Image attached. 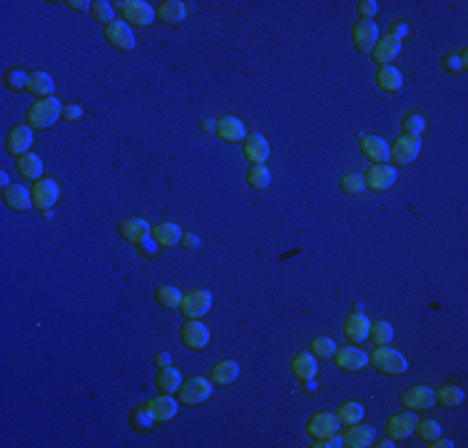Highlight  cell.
Wrapping results in <instances>:
<instances>
[{"label": "cell", "mask_w": 468, "mask_h": 448, "mask_svg": "<svg viewBox=\"0 0 468 448\" xmlns=\"http://www.w3.org/2000/svg\"><path fill=\"white\" fill-rule=\"evenodd\" d=\"M306 431H309V436H312V438H317V441H321V438H329V436H334L339 431L337 414L321 411V414L312 416V418H309V426H306Z\"/></svg>", "instance_id": "16"}, {"label": "cell", "mask_w": 468, "mask_h": 448, "mask_svg": "<svg viewBox=\"0 0 468 448\" xmlns=\"http://www.w3.org/2000/svg\"><path fill=\"white\" fill-rule=\"evenodd\" d=\"M334 364L341 371H361L364 366H369V354H364L357 346H344V349H337Z\"/></svg>", "instance_id": "15"}, {"label": "cell", "mask_w": 468, "mask_h": 448, "mask_svg": "<svg viewBox=\"0 0 468 448\" xmlns=\"http://www.w3.org/2000/svg\"><path fill=\"white\" fill-rule=\"evenodd\" d=\"M137 247L142 249V254H147V257H150V254H155V252H157L155 237H147V239H142L140 244H137Z\"/></svg>", "instance_id": "50"}, {"label": "cell", "mask_w": 468, "mask_h": 448, "mask_svg": "<svg viewBox=\"0 0 468 448\" xmlns=\"http://www.w3.org/2000/svg\"><path fill=\"white\" fill-rule=\"evenodd\" d=\"M30 195H33V207L47 212V209H52L58 204L60 187L55 180H38V182L33 184V189H30Z\"/></svg>", "instance_id": "6"}, {"label": "cell", "mask_w": 468, "mask_h": 448, "mask_svg": "<svg viewBox=\"0 0 468 448\" xmlns=\"http://www.w3.org/2000/svg\"><path fill=\"white\" fill-rule=\"evenodd\" d=\"M28 75H30V72L10 70L8 72V87H10V90H28Z\"/></svg>", "instance_id": "45"}, {"label": "cell", "mask_w": 468, "mask_h": 448, "mask_svg": "<svg viewBox=\"0 0 468 448\" xmlns=\"http://www.w3.org/2000/svg\"><path fill=\"white\" fill-rule=\"evenodd\" d=\"M376 83L381 90L386 92H398L401 90V85H403V78H401V72L396 70L394 65H381L376 72Z\"/></svg>", "instance_id": "32"}, {"label": "cell", "mask_w": 468, "mask_h": 448, "mask_svg": "<svg viewBox=\"0 0 468 448\" xmlns=\"http://www.w3.org/2000/svg\"><path fill=\"white\" fill-rule=\"evenodd\" d=\"M6 204L10 209L25 212V209L33 207V195H30V189L20 187V184H13V187L6 189Z\"/></svg>", "instance_id": "31"}, {"label": "cell", "mask_w": 468, "mask_h": 448, "mask_svg": "<svg viewBox=\"0 0 468 448\" xmlns=\"http://www.w3.org/2000/svg\"><path fill=\"white\" fill-rule=\"evenodd\" d=\"M376 446H379V448H391V446H394V441H391V438H384V441L376 443Z\"/></svg>", "instance_id": "58"}, {"label": "cell", "mask_w": 468, "mask_h": 448, "mask_svg": "<svg viewBox=\"0 0 468 448\" xmlns=\"http://www.w3.org/2000/svg\"><path fill=\"white\" fill-rule=\"evenodd\" d=\"M309 351H312L314 356L317 359H332L334 354H337V344H334L332 339H326V337H317L309 344Z\"/></svg>", "instance_id": "38"}, {"label": "cell", "mask_w": 468, "mask_h": 448, "mask_svg": "<svg viewBox=\"0 0 468 448\" xmlns=\"http://www.w3.org/2000/svg\"><path fill=\"white\" fill-rule=\"evenodd\" d=\"M63 107H65V105L60 103L58 98L38 100V103L30 105V110H28V125H30L33 130H47V127H52V125L63 117Z\"/></svg>", "instance_id": "2"}, {"label": "cell", "mask_w": 468, "mask_h": 448, "mask_svg": "<svg viewBox=\"0 0 468 448\" xmlns=\"http://www.w3.org/2000/svg\"><path fill=\"white\" fill-rule=\"evenodd\" d=\"M155 364L157 369H167V366L172 364V359H169L167 351H160V354H155Z\"/></svg>", "instance_id": "52"}, {"label": "cell", "mask_w": 468, "mask_h": 448, "mask_svg": "<svg viewBox=\"0 0 468 448\" xmlns=\"http://www.w3.org/2000/svg\"><path fill=\"white\" fill-rule=\"evenodd\" d=\"M28 92H33L35 98H40V100L52 98V92H55V83H52V78L47 75V72L35 70V72L28 75Z\"/></svg>", "instance_id": "27"}, {"label": "cell", "mask_w": 468, "mask_h": 448, "mask_svg": "<svg viewBox=\"0 0 468 448\" xmlns=\"http://www.w3.org/2000/svg\"><path fill=\"white\" fill-rule=\"evenodd\" d=\"M269 182H272V172L264 164H252L247 172V184L252 189H267Z\"/></svg>", "instance_id": "35"}, {"label": "cell", "mask_w": 468, "mask_h": 448, "mask_svg": "<svg viewBox=\"0 0 468 448\" xmlns=\"http://www.w3.org/2000/svg\"><path fill=\"white\" fill-rule=\"evenodd\" d=\"M182 297L184 294L180 289H175V286H160L157 289V304H162L164 309H180Z\"/></svg>", "instance_id": "37"}, {"label": "cell", "mask_w": 468, "mask_h": 448, "mask_svg": "<svg viewBox=\"0 0 468 448\" xmlns=\"http://www.w3.org/2000/svg\"><path fill=\"white\" fill-rule=\"evenodd\" d=\"M152 237H155V242L160 247H175V244H180V239H182V229H180V224H175V222H162V224H157V227L152 229Z\"/></svg>", "instance_id": "29"}, {"label": "cell", "mask_w": 468, "mask_h": 448, "mask_svg": "<svg viewBox=\"0 0 468 448\" xmlns=\"http://www.w3.org/2000/svg\"><path fill=\"white\" fill-rule=\"evenodd\" d=\"M406 33H409V25H406V23H396V25H391V33L389 35H394V38L401 40Z\"/></svg>", "instance_id": "54"}, {"label": "cell", "mask_w": 468, "mask_h": 448, "mask_svg": "<svg viewBox=\"0 0 468 448\" xmlns=\"http://www.w3.org/2000/svg\"><path fill=\"white\" fill-rule=\"evenodd\" d=\"M105 38H107V43H110L115 50H135L137 45L132 28L127 25V23H120V20L105 25Z\"/></svg>", "instance_id": "8"}, {"label": "cell", "mask_w": 468, "mask_h": 448, "mask_svg": "<svg viewBox=\"0 0 468 448\" xmlns=\"http://www.w3.org/2000/svg\"><path fill=\"white\" fill-rule=\"evenodd\" d=\"M155 423L157 421L152 418V414H150L147 406H140V409L132 411V426H135L137 431H150Z\"/></svg>", "instance_id": "41"}, {"label": "cell", "mask_w": 468, "mask_h": 448, "mask_svg": "<svg viewBox=\"0 0 468 448\" xmlns=\"http://www.w3.org/2000/svg\"><path fill=\"white\" fill-rule=\"evenodd\" d=\"M314 446H317V448H341V446H344V438L334 434V436H329V438H321V441H317Z\"/></svg>", "instance_id": "49"}, {"label": "cell", "mask_w": 468, "mask_h": 448, "mask_svg": "<svg viewBox=\"0 0 468 448\" xmlns=\"http://www.w3.org/2000/svg\"><path fill=\"white\" fill-rule=\"evenodd\" d=\"M209 396H212V381L209 378L195 376L189 381H182V386H180V403H187V406H200Z\"/></svg>", "instance_id": "4"}, {"label": "cell", "mask_w": 468, "mask_h": 448, "mask_svg": "<svg viewBox=\"0 0 468 448\" xmlns=\"http://www.w3.org/2000/svg\"><path fill=\"white\" fill-rule=\"evenodd\" d=\"M426 130V120L416 112H409V115L403 117V132L409 137H418L421 132Z\"/></svg>", "instance_id": "43"}, {"label": "cell", "mask_w": 468, "mask_h": 448, "mask_svg": "<svg viewBox=\"0 0 468 448\" xmlns=\"http://www.w3.org/2000/svg\"><path fill=\"white\" fill-rule=\"evenodd\" d=\"M30 145H33V127H30V125H18V127H13L6 137L8 155L13 157H23L28 149H30Z\"/></svg>", "instance_id": "10"}, {"label": "cell", "mask_w": 468, "mask_h": 448, "mask_svg": "<svg viewBox=\"0 0 468 448\" xmlns=\"http://www.w3.org/2000/svg\"><path fill=\"white\" fill-rule=\"evenodd\" d=\"M351 40H354L357 50L371 52L374 45L379 43V25L374 20H359L357 25H354V30H351Z\"/></svg>", "instance_id": "9"}, {"label": "cell", "mask_w": 468, "mask_h": 448, "mask_svg": "<svg viewBox=\"0 0 468 448\" xmlns=\"http://www.w3.org/2000/svg\"><path fill=\"white\" fill-rule=\"evenodd\" d=\"M416 411L411 414V411H403V414H394L389 418V426H386V431H389V438L391 441H403V438H409L411 434H414V429H416Z\"/></svg>", "instance_id": "13"}, {"label": "cell", "mask_w": 468, "mask_h": 448, "mask_svg": "<svg viewBox=\"0 0 468 448\" xmlns=\"http://www.w3.org/2000/svg\"><path fill=\"white\" fill-rule=\"evenodd\" d=\"M369 339H371V344L386 346L394 341V329H391L389 321H374L369 329Z\"/></svg>", "instance_id": "36"}, {"label": "cell", "mask_w": 468, "mask_h": 448, "mask_svg": "<svg viewBox=\"0 0 468 448\" xmlns=\"http://www.w3.org/2000/svg\"><path fill=\"white\" fill-rule=\"evenodd\" d=\"M237 378H240V364L232 361V359L220 361V364L212 369V374H209V381L217 383V386H229V383H234Z\"/></svg>", "instance_id": "28"}, {"label": "cell", "mask_w": 468, "mask_h": 448, "mask_svg": "<svg viewBox=\"0 0 468 448\" xmlns=\"http://www.w3.org/2000/svg\"><path fill=\"white\" fill-rule=\"evenodd\" d=\"M371 52H374V60H376L379 65H389L391 60L401 52V40L394 38V35H384V38H379V43L374 45Z\"/></svg>", "instance_id": "24"}, {"label": "cell", "mask_w": 468, "mask_h": 448, "mask_svg": "<svg viewBox=\"0 0 468 448\" xmlns=\"http://www.w3.org/2000/svg\"><path fill=\"white\" fill-rule=\"evenodd\" d=\"M63 117H65L67 122H75V120H80V117H83V107H80V105H65V107H63Z\"/></svg>", "instance_id": "48"}, {"label": "cell", "mask_w": 468, "mask_h": 448, "mask_svg": "<svg viewBox=\"0 0 468 448\" xmlns=\"http://www.w3.org/2000/svg\"><path fill=\"white\" fill-rule=\"evenodd\" d=\"M187 18V8L182 0H164L157 8V20H162L164 25H180Z\"/></svg>", "instance_id": "23"}, {"label": "cell", "mask_w": 468, "mask_h": 448, "mask_svg": "<svg viewBox=\"0 0 468 448\" xmlns=\"http://www.w3.org/2000/svg\"><path fill=\"white\" fill-rule=\"evenodd\" d=\"M202 130H204V132L217 130V122H212V120H202Z\"/></svg>", "instance_id": "56"}, {"label": "cell", "mask_w": 468, "mask_h": 448, "mask_svg": "<svg viewBox=\"0 0 468 448\" xmlns=\"http://www.w3.org/2000/svg\"><path fill=\"white\" fill-rule=\"evenodd\" d=\"M304 383H306V391H317V381H314V378H309V381Z\"/></svg>", "instance_id": "59"}, {"label": "cell", "mask_w": 468, "mask_h": 448, "mask_svg": "<svg viewBox=\"0 0 468 448\" xmlns=\"http://www.w3.org/2000/svg\"><path fill=\"white\" fill-rule=\"evenodd\" d=\"M443 63H446V70L449 72H461L463 67H466V52H461V55H449Z\"/></svg>", "instance_id": "47"}, {"label": "cell", "mask_w": 468, "mask_h": 448, "mask_svg": "<svg viewBox=\"0 0 468 448\" xmlns=\"http://www.w3.org/2000/svg\"><path fill=\"white\" fill-rule=\"evenodd\" d=\"M18 172L30 182L43 180V160L35 152H25L23 157H18Z\"/></svg>", "instance_id": "30"}, {"label": "cell", "mask_w": 468, "mask_h": 448, "mask_svg": "<svg viewBox=\"0 0 468 448\" xmlns=\"http://www.w3.org/2000/svg\"><path fill=\"white\" fill-rule=\"evenodd\" d=\"M115 6L117 10L125 15V23H127V25L147 28L152 25L157 18L155 8H152L150 3H145V0H117Z\"/></svg>", "instance_id": "3"}, {"label": "cell", "mask_w": 468, "mask_h": 448, "mask_svg": "<svg viewBox=\"0 0 468 448\" xmlns=\"http://www.w3.org/2000/svg\"><path fill=\"white\" fill-rule=\"evenodd\" d=\"M180 242H182V247L189 249V252H195V249L200 247V239H197L195 234H182V239Z\"/></svg>", "instance_id": "51"}, {"label": "cell", "mask_w": 468, "mask_h": 448, "mask_svg": "<svg viewBox=\"0 0 468 448\" xmlns=\"http://www.w3.org/2000/svg\"><path fill=\"white\" fill-rule=\"evenodd\" d=\"M155 383L162 394H175V391H180V386H182V374L177 369H172V366H167V369H160Z\"/></svg>", "instance_id": "33"}, {"label": "cell", "mask_w": 468, "mask_h": 448, "mask_svg": "<svg viewBox=\"0 0 468 448\" xmlns=\"http://www.w3.org/2000/svg\"><path fill=\"white\" fill-rule=\"evenodd\" d=\"M0 184H3V187H6V189L10 187V177H8L6 172H3V175H0Z\"/></svg>", "instance_id": "57"}, {"label": "cell", "mask_w": 468, "mask_h": 448, "mask_svg": "<svg viewBox=\"0 0 468 448\" xmlns=\"http://www.w3.org/2000/svg\"><path fill=\"white\" fill-rule=\"evenodd\" d=\"M366 189V180L364 175H346L341 180V192L344 195H361Z\"/></svg>", "instance_id": "44"}, {"label": "cell", "mask_w": 468, "mask_h": 448, "mask_svg": "<svg viewBox=\"0 0 468 448\" xmlns=\"http://www.w3.org/2000/svg\"><path fill=\"white\" fill-rule=\"evenodd\" d=\"M217 135H220V140H224V142H244L247 130H244L242 120L227 115L217 120Z\"/></svg>", "instance_id": "20"}, {"label": "cell", "mask_w": 468, "mask_h": 448, "mask_svg": "<svg viewBox=\"0 0 468 448\" xmlns=\"http://www.w3.org/2000/svg\"><path fill=\"white\" fill-rule=\"evenodd\" d=\"M292 374L299 381H309V378L317 376V356L312 351H301L292 359Z\"/></svg>", "instance_id": "26"}, {"label": "cell", "mask_w": 468, "mask_h": 448, "mask_svg": "<svg viewBox=\"0 0 468 448\" xmlns=\"http://www.w3.org/2000/svg\"><path fill=\"white\" fill-rule=\"evenodd\" d=\"M364 180H366V189L386 192V189H391L396 184L398 175L391 164H371V169L364 175Z\"/></svg>", "instance_id": "7"}, {"label": "cell", "mask_w": 468, "mask_h": 448, "mask_svg": "<svg viewBox=\"0 0 468 448\" xmlns=\"http://www.w3.org/2000/svg\"><path fill=\"white\" fill-rule=\"evenodd\" d=\"M182 344L192 351H202L209 344V329L200 319H187V324L182 326Z\"/></svg>", "instance_id": "12"}, {"label": "cell", "mask_w": 468, "mask_h": 448, "mask_svg": "<svg viewBox=\"0 0 468 448\" xmlns=\"http://www.w3.org/2000/svg\"><path fill=\"white\" fill-rule=\"evenodd\" d=\"M92 15H95L100 23H105V25L115 23V8H112V3H107V0H95V3H92Z\"/></svg>", "instance_id": "40"}, {"label": "cell", "mask_w": 468, "mask_h": 448, "mask_svg": "<svg viewBox=\"0 0 468 448\" xmlns=\"http://www.w3.org/2000/svg\"><path fill=\"white\" fill-rule=\"evenodd\" d=\"M418 155H421V140H418V137L403 135L401 140L394 142L389 160H394L396 164H411Z\"/></svg>", "instance_id": "11"}, {"label": "cell", "mask_w": 468, "mask_h": 448, "mask_svg": "<svg viewBox=\"0 0 468 448\" xmlns=\"http://www.w3.org/2000/svg\"><path fill=\"white\" fill-rule=\"evenodd\" d=\"M429 446L431 448H454V441H449V438H441V436H438V438H434Z\"/></svg>", "instance_id": "55"}, {"label": "cell", "mask_w": 468, "mask_h": 448, "mask_svg": "<svg viewBox=\"0 0 468 448\" xmlns=\"http://www.w3.org/2000/svg\"><path fill=\"white\" fill-rule=\"evenodd\" d=\"M359 15H361V20H374V15L379 13V3L376 0H361L357 6Z\"/></svg>", "instance_id": "46"}, {"label": "cell", "mask_w": 468, "mask_h": 448, "mask_svg": "<svg viewBox=\"0 0 468 448\" xmlns=\"http://www.w3.org/2000/svg\"><path fill=\"white\" fill-rule=\"evenodd\" d=\"M401 403L409 411H429V409H434L436 394H434V389H429V386H414V389L403 391Z\"/></svg>", "instance_id": "14"}, {"label": "cell", "mask_w": 468, "mask_h": 448, "mask_svg": "<svg viewBox=\"0 0 468 448\" xmlns=\"http://www.w3.org/2000/svg\"><path fill=\"white\" fill-rule=\"evenodd\" d=\"M463 389H458V386H443L438 394H436V401L441 403V406H458V403H463Z\"/></svg>", "instance_id": "39"}, {"label": "cell", "mask_w": 468, "mask_h": 448, "mask_svg": "<svg viewBox=\"0 0 468 448\" xmlns=\"http://www.w3.org/2000/svg\"><path fill=\"white\" fill-rule=\"evenodd\" d=\"M147 409H150L152 418H155L157 423H164V421H172V418H175L177 409H180V403L169 396V394H164V396L152 398V401L147 403Z\"/></svg>", "instance_id": "21"}, {"label": "cell", "mask_w": 468, "mask_h": 448, "mask_svg": "<svg viewBox=\"0 0 468 448\" xmlns=\"http://www.w3.org/2000/svg\"><path fill=\"white\" fill-rule=\"evenodd\" d=\"M67 6H70L72 10H83V13L92 10V3H87V0H67Z\"/></svg>", "instance_id": "53"}, {"label": "cell", "mask_w": 468, "mask_h": 448, "mask_svg": "<svg viewBox=\"0 0 468 448\" xmlns=\"http://www.w3.org/2000/svg\"><path fill=\"white\" fill-rule=\"evenodd\" d=\"M369 364L374 366L379 374H384V376H398V374H406V369H409L406 356H403L401 351L391 349L389 344L376 346V349L371 351Z\"/></svg>", "instance_id": "1"}, {"label": "cell", "mask_w": 468, "mask_h": 448, "mask_svg": "<svg viewBox=\"0 0 468 448\" xmlns=\"http://www.w3.org/2000/svg\"><path fill=\"white\" fill-rule=\"evenodd\" d=\"M371 321L364 317V312H351L349 319L344 321V337L351 344H361L364 339H369Z\"/></svg>", "instance_id": "19"}, {"label": "cell", "mask_w": 468, "mask_h": 448, "mask_svg": "<svg viewBox=\"0 0 468 448\" xmlns=\"http://www.w3.org/2000/svg\"><path fill=\"white\" fill-rule=\"evenodd\" d=\"M341 438H344V446L349 448H366L374 443L376 431L371 429V426H359V423H354V426L346 429V434L341 436Z\"/></svg>", "instance_id": "25"}, {"label": "cell", "mask_w": 468, "mask_h": 448, "mask_svg": "<svg viewBox=\"0 0 468 448\" xmlns=\"http://www.w3.org/2000/svg\"><path fill=\"white\" fill-rule=\"evenodd\" d=\"M180 309L187 319H202L212 309V294L207 289H192L182 297Z\"/></svg>", "instance_id": "5"}, {"label": "cell", "mask_w": 468, "mask_h": 448, "mask_svg": "<svg viewBox=\"0 0 468 448\" xmlns=\"http://www.w3.org/2000/svg\"><path fill=\"white\" fill-rule=\"evenodd\" d=\"M269 142L267 137L259 135V132H254V135L244 137V157H247L252 164H264L269 160Z\"/></svg>", "instance_id": "18"}, {"label": "cell", "mask_w": 468, "mask_h": 448, "mask_svg": "<svg viewBox=\"0 0 468 448\" xmlns=\"http://www.w3.org/2000/svg\"><path fill=\"white\" fill-rule=\"evenodd\" d=\"M414 431H416V434L421 436L426 443H431L434 438H438V436H441V423L431 421V418H429V421H416V429H414Z\"/></svg>", "instance_id": "42"}, {"label": "cell", "mask_w": 468, "mask_h": 448, "mask_svg": "<svg viewBox=\"0 0 468 448\" xmlns=\"http://www.w3.org/2000/svg\"><path fill=\"white\" fill-rule=\"evenodd\" d=\"M361 152L366 155V160H371L374 164H386L389 162L391 147L384 137L376 135H361Z\"/></svg>", "instance_id": "17"}, {"label": "cell", "mask_w": 468, "mask_h": 448, "mask_svg": "<svg viewBox=\"0 0 468 448\" xmlns=\"http://www.w3.org/2000/svg\"><path fill=\"white\" fill-rule=\"evenodd\" d=\"M339 423H346V426H354V423H361L364 418V406L359 401H346L341 403V409L337 411Z\"/></svg>", "instance_id": "34"}, {"label": "cell", "mask_w": 468, "mask_h": 448, "mask_svg": "<svg viewBox=\"0 0 468 448\" xmlns=\"http://www.w3.org/2000/svg\"><path fill=\"white\" fill-rule=\"evenodd\" d=\"M120 234H123V239H127L130 244H140L142 239H147L152 234L150 224L145 220H140V217H132V220H125L123 224H120Z\"/></svg>", "instance_id": "22"}]
</instances>
